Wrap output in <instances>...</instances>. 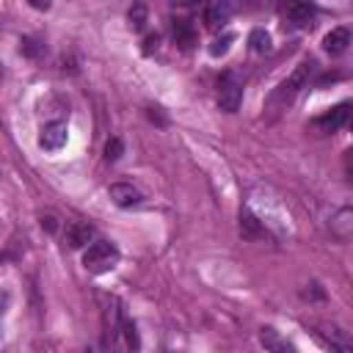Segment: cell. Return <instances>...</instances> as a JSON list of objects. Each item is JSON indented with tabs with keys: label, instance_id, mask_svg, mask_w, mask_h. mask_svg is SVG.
<instances>
[{
	"label": "cell",
	"instance_id": "cell-15",
	"mask_svg": "<svg viewBox=\"0 0 353 353\" xmlns=\"http://www.w3.org/2000/svg\"><path fill=\"white\" fill-rule=\"evenodd\" d=\"M240 232H243L245 237H259V234H262V223L245 210V212H240Z\"/></svg>",
	"mask_w": 353,
	"mask_h": 353
},
{
	"label": "cell",
	"instance_id": "cell-2",
	"mask_svg": "<svg viewBox=\"0 0 353 353\" xmlns=\"http://www.w3.org/2000/svg\"><path fill=\"white\" fill-rule=\"evenodd\" d=\"M119 262V248L108 240H97L88 245V251L83 254V265L91 270V273H108L113 270Z\"/></svg>",
	"mask_w": 353,
	"mask_h": 353
},
{
	"label": "cell",
	"instance_id": "cell-13",
	"mask_svg": "<svg viewBox=\"0 0 353 353\" xmlns=\"http://www.w3.org/2000/svg\"><path fill=\"white\" fill-rule=\"evenodd\" d=\"M226 19H229V6H226V3H215V6H210L207 14H204L207 28H212V30H218Z\"/></svg>",
	"mask_w": 353,
	"mask_h": 353
},
{
	"label": "cell",
	"instance_id": "cell-14",
	"mask_svg": "<svg viewBox=\"0 0 353 353\" xmlns=\"http://www.w3.org/2000/svg\"><path fill=\"white\" fill-rule=\"evenodd\" d=\"M146 22H149V8H146L143 0H135L132 8H130V28L132 30H143Z\"/></svg>",
	"mask_w": 353,
	"mask_h": 353
},
{
	"label": "cell",
	"instance_id": "cell-4",
	"mask_svg": "<svg viewBox=\"0 0 353 353\" xmlns=\"http://www.w3.org/2000/svg\"><path fill=\"white\" fill-rule=\"evenodd\" d=\"M353 119V99L350 102H342V105H336V108H331L328 113H323V116H317V119H312V127H317V130H323V132H331V130H339L342 124H347Z\"/></svg>",
	"mask_w": 353,
	"mask_h": 353
},
{
	"label": "cell",
	"instance_id": "cell-17",
	"mask_svg": "<svg viewBox=\"0 0 353 353\" xmlns=\"http://www.w3.org/2000/svg\"><path fill=\"white\" fill-rule=\"evenodd\" d=\"M259 339H262V345H265L268 350H290V345H287L284 339H279V334H276L273 328H262Z\"/></svg>",
	"mask_w": 353,
	"mask_h": 353
},
{
	"label": "cell",
	"instance_id": "cell-23",
	"mask_svg": "<svg viewBox=\"0 0 353 353\" xmlns=\"http://www.w3.org/2000/svg\"><path fill=\"white\" fill-rule=\"evenodd\" d=\"M146 116H149L152 121H157L160 127H165V124H168V119H165V116L160 113V108H146Z\"/></svg>",
	"mask_w": 353,
	"mask_h": 353
},
{
	"label": "cell",
	"instance_id": "cell-1",
	"mask_svg": "<svg viewBox=\"0 0 353 353\" xmlns=\"http://www.w3.org/2000/svg\"><path fill=\"white\" fill-rule=\"evenodd\" d=\"M312 69H314V63H312V61H301V63L295 66V72H292L287 80H281V83L276 85V91L268 97V110H273V113L284 110V108L298 97V91L306 85V80H309Z\"/></svg>",
	"mask_w": 353,
	"mask_h": 353
},
{
	"label": "cell",
	"instance_id": "cell-25",
	"mask_svg": "<svg viewBox=\"0 0 353 353\" xmlns=\"http://www.w3.org/2000/svg\"><path fill=\"white\" fill-rule=\"evenodd\" d=\"M33 8H39V11H47L50 6H52V0H28Z\"/></svg>",
	"mask_w": 353,
	"mask_h": 353
},
{
	"label": "cell",
	"instance_id": "cell-21",
	"mask_svg": "<svg viewBox=\"0 0 353 353\" xmlns=\"http://www.w3.org/2000/svg\"><path fill=\"white\" fill-rule=\"evenodd\" d=\"M157 47H160V39L157 36H146L143 39V55H152Z\"/></svg>",
	"mask_w": 353,
	"mask_h": 353
},
{
	"label": "cell",
	"instance_id": "cell-16",
	"mask_svg": "<svg viewBox=\"0 0 353 353\" xmlns=\"http://www.w3.org/2000/svg\"><path fill=\"white\" fill-rule=\"evenodd\" d=\"M248 44H251L254 52H268V50H270V33L262 30V28H256V30H251Z\"/></svg>",
	"mask_w": 353,
	"mask_h": 353
},
{
	"label": "cell",
	"instance_id": "cell-19",
	"mask_svg": "<svg viewBox=\"0 0 353 353\" xmlns=\"http://www.w3.org/2000/svg\"><path fill=\"white\" fill-rule=\"evenodd\" d=\"M232 39H234L232 33H226L223 39H215V41H212V47H210V52H212V55H223V52L229 50V41H232Z\"/></svg>",
	"mask_w": 353,
	"mask_h": 353
},
{
	"label": "cell",
	"instance_id": "cell-5",
	"mask_svg": "<svg viewBox=\"0 0 353 353\" xmlns=\"http://www.w3.org/2000/svg\"><path fill=\"white\" fill-rule=\"evenodd\" d=\"M284 17H287L290 25L306 28V25L314 19V6L306 3V0H287V3H284Z\"/></svg>",
	"mask_w": 353,
	"mask_h": 353
},
{
	"label": "cell",
	"instance_id": "cell-8",
	"mask_svg": "<svg viewBox=\"0 0 353 353\" xmlns=\"http://www.w3.org/2000/svg\"><path fill=\"white\" fill-rule=\"evenodd\" d=\"M171 39H174V44H179L182 50H190V47L196 44V30H193V25H190L188 19H174V22H171Z\"/></svg>",
	"mask_w": 353,
	"mask_h": 353
},
{
	"label": "cell",
	"instance_id": "cell-11",
	"mask_svg": "<svg viewBox=\"0 0 353 353\" xmlns=\"http://www.w3.org/2000/svg\"><path fill=\"white\" fill-rule=\"evenodd\" d=\"M331 232L339 237V240H353V210H339L334 215V223H331Z\"/></svg>",
	"mask_w": 353,
	"mask_h": 353
},
{
	"label": "cell",
	"instance_id": "cell-7",
	"mask_svg": "<svg viewBox=\"0 0 353 353\" xmlns=\"http://www.w3.org/2000/svg\"><path fill=\"white\" fill-rule=\"evenodd\" d=\"M66 138H69V132H66V124H63V121H52V124H47V127L41 130V135H39V143H41L44 149L55 152V149H61V146L66 143Z\"/></svg>",
	"mask_w": 353,
	"mask_h": 353
},
{
	"label": "cell",
	"instance_id": "cell-26",
	"mask_svg": "<svg viewBox=\"0 0 353 353\" xmlns=\"http://www.w3.org/2000/svg\"><path fill=\"white\" fill-rule=\"evenodd\" d=\"M350 127H353V124H350Z\"/></svg>",
	"mask_w": 353,
	"mask_h": 353
},
{
	"label": "cell",
	"instance_id": "cell-12",
	"mask_svg": "<svg viewBox=\"0 0 353 353\" xmlns=\"http://www.w3.org/2000/svg\"><path fill=\"white\" fill-rule=\"evenodd\" d=\"M320 339H323V345H328V347H334V350H350V347H353V342H350L339 328L323 325V328H320Z\"/></svg>",
	"mask_w": 353,
	"mask_h": 353
},
{
	"label": "cell",
	"instance_id": "cell-3",
	"mask_svg": "<svg viewBox=\"0 0 353 353\" xmlns=\"http://www.w3.org/2000/svg\"><path fill=\"white\" fill-rule=\"evenodd\" d=\"M243 102V83L234 74H223L221 85H218V105L226 113H234Z\"/></svg>",
	"mask_w": 353,
	"mask_h": 353
},
{
	"label": "cell",
	"instance_id": "cell-6",
	"mask_svg": "<svg viewBox=\"0 0 353 353\" xmlns=\"http://www.w3.org/2000/svg\"><path fill=\"white\" fill-rule=\"evenodd\" d=\"M108 193H110V201L116 207H135V204H141V190L132 188L130 182H113L108 188Z\"/></svg>",
	"mask_w": 353,
	"mask_h": 353
},
{
	"label": "cell",
	"instance_id": "cell-9",
	"mask_svg": "<svg viewBox=\"0 0 353 353\" xmlns=\"http://www.w3.org/2000/svg\"><path fill=\"white\" fill-rule=\"evenodd\" d=\"M347 44H350V30H347V28H334V30H328L325 39H323V47H325V52H331V55L345 52Z\"/></svg>",
	"mask_w": 353,
	"mask_h": 353
},
{
	"label": "cell",
	"instance_id": "cell-18",
	"mask_svg": "<svg viewBox=\"0 0 353 353\" xmlns=\"http://www.w3.org/2000/svg\"><path fill=\"white\" fill-rule=\"evenodd\" d=\"M121 152H124L121 138H110V141L105 143V157H108V160H119V157H121Z\"/></svg>",
	"mask_w": 353,
	"mask_h": 353
},
{
	"label": "cell",
	"instance_id": "cell-22",
	"mask_svg": "<svg viewBox=\"0 0 353 353\" xmlns=\"http://www.w3.org/2000/svg\"><path fill=\"white\" fill-rule=\"evenodd\" d=\"M22 50H25V55H30V58H36V55L41 52V47H36L33 39H22Z\"/></svg>",
	"mask_w": 353,
	"mask_h": 353
},
{
	"label": "cell",
	"instance_id": "cell-24",
	"mask_svg": "<svg viewBox=\"0 0 353 353\" xmlns=\"http://www.w3.org/2000/svg\"><path fill=\"white\" fill-rule=\"evenodd\" d=\"M41 226H44L47 232H52V229H55V215H41Z\"/></svg>",
	"mask_w": 353,
	"mask_h": 353
},
{
	"label": "cell",
	"instance_id": "cell-20",
	"mask_svg": "<svg viewBox=\"0 0 353 353\" xmlns=\"http://www.w3.org/2000/svg\"><path fill=\"white\" fill-rule=\"evenodd\" d=\"M342 165H345V176L353 182V146L345 152V157H342Z\"/></svg>",
	"mask_w": 353,
	"mask_h": 353
},
{
	"label": "cell",
	"instance_id": "cell-10",
	"mask_svg": "<svg viewBox=\"0 0 353 353\" xmlns=\"http://www.w3.org/2000/svg\"><path fill=\"white\" fill-rule=\"evenodd\" d=\"M91 237H94V229H91L88 223H80V221L66 223V243H69L72 248H83Z\"/></svg>",
	"mask_w": 353,
	"mask_h": 353
}]
</instances>
